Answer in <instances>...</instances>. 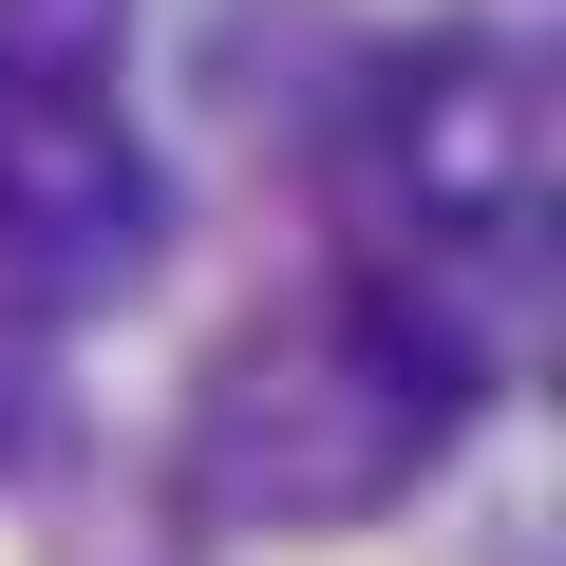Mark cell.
<instances>
[{
    "label": "cell",
    "instance_id": "cell-1",
    "mask_svg": "<svg viewBox=\"0 0 566 566\" xmlns=\"http://www.w3.org/2000/svg\"><path fill=\"white\" fill-rule=\"evenodd\" d=\"M322 208H340L359 303H397L416 340L510 378L547 322V76H528V39L434 20V39L359 57V95L322 133Z\"/></svg>",
    "mask_w": 566,
    "mask_h": 566
},
{
    "label": "cell",
    "instance_id": "cell-2",
    "mask_svg": "<svg viewBox=\"0 0 566 566\" xmlns=\"http://www.w3.org/2000/svg\"><path fill=\"white\" fill-rule=\"evenodd\" d=\"M491 378L453 340H416L397 303H359V283L322 264L283 322H245L208 378H189V434H170V510L189 528H283V547H322V528H378L397 491H434L453 416Z\"/></svg>",
    "mask_w": 566,
    "mask_h": 566
},
{
    "label": "cell",
    "instance_id": "cell-3",
    "mask_svg": "<svg viewBox=\"0 0 566 566\" xmlns=\"http://www.w3.org/2000/svg\"><path fill=\"white\" fill-rule=\"evenodd\" d=\"M170 170L114 95V0H0V322H76L151 283Z\"/></svg>",
    "mask_w": 566,
    "mask_h": 566
},
{
    "label": "cell",
    "instance_id": "cell-4",
    "mask_svg": "<svg viewBox=\"0 0 566 566\" xmlns=\"http://www.w3.org/2000/svg\"><path fill=\"white\" fill-rule=\"evenodd\" d=\"M57 566H189V510L151 491V510H95V528H57Z\"/></svg>",
    "mask_w": 566,
    "mask_h": 566
},
{
    "label": "cell",
    "instance_id": "cell-5",
    "mask_svg": "<svg viewBox=\"0 0 566 566\" xmlns=\"http://www.w3.org/2000/svg\"><path fill=\"white\" fill-rule=\"evenodd\" d=\"M20 453H39V359H0V491H20Z\"/></svg>",
    "mask_w": 566,
    "mask_h": 566
}]
</instances>
